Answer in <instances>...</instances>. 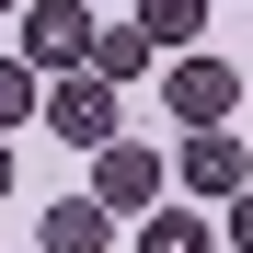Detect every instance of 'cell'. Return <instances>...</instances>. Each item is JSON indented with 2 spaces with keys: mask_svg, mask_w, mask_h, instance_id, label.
<instances>
[{
  "mask_svg": "<svg viewBox=\"0 0 253 253\" xmlns=\"http://www.w3.org/2000/svg\"><path fill=\"white\" fill-rule=\"evenodd\" d=\"M115 81L104 69H69V81H46V138H69V150H115Z\"/></svg>",
  "mask_w": 253,
  "mask_h": 253,
  "instance_id": "cell-2",
  "label": "cell"
},
{
  "mask_svg": "<svg viewBox=\"0 0 253 253\" xmlns=\"http://www.w3.org/2000/svg\"><path fill=\"white\" fill-rule=\"evenodd\" d=\"M219 242H230V253H253V184H242V196L219 207Z\"/></svg>",
  "mask_w": 253,
  "mask_h": 253,
  "instance_id": "cell-11",
  "label": "cell"
},
{
  "mask_svg": "<svg viewBox=\"0 0 253 253\" xmlns=\"http://www.w3.org/2000/svg\"><path fill=\"white\" fill-rule=\"evenodd\" d=\"M138 253H219L207 219H138Z\"/></svg>",
  "mask_w": 253,
  "mask_h": 253,
  "instance_id": "cell-10",
  "label": "cell"
},
{
  "mask_svg": "<svg viewBox=\"0 0 253 253\" xmlns=\"http://www.w3.org/2000/svg\"><path fill=\"white\" fill-rule=\"evenodd\" d=\"M92 69H104L115 92H126V81H138V69H161V35H150L138 12H126V23H104V35H92Z\"/></svg>",
  "mask_w": 253,
  "mask_h": 253,
  "instance_id": "cell-7",
  "label": "cell"
},
{
  "mask_svg": "<svg viewBox=\"0 0 253 253\" xmlns=\"http://www.w3.org/2000/svg\"><path fill=\"white\" fill-rule=\"evenodd\" d=\"M92 196L115 207H161V150H138V138H115V150H92Z\"/></svg>",
  "mask_w": 253,
  "mask_h": 253,
  "instance_id": "cell-5",
  "label": "cell"
},
{
  "mask_svg": "<svg viewBox=\"0 0 253 253\" xmlns=\"http://www.w3.org/2000/svg\"><path fill=\"white\" fill-rule=\"evenodd\" d=\"M138 23L161 35V58H184V46H196V23H207V0H138Z\"/></svg>",
  "mask_w": 253,
  "mask_h": 253,
  "instance_id": "cell-8",
  "label": "cell"
},
{
  "mask_svg": "<svg viewBox=\"0 0 253 253\" xmlns=\"http://www.w3.org/2000/svg\"><path fill=\"white\" fill-rule=\"evenodd\" d=\"M0 12H23V0H0Z\"/></svg>",
  "mask_w": 253,
  "mask_h": 253,
  "instance_id": "cell-13",
  "label": "cell"
},
{
  "mask_svg": "<svg viewBox=\"0 0 253 253\" xmlns=\"http://www.w3.org/2000/svg\"><path fill=\"white\" fill-rule=\"evenodd\" d=\"M12 23H23V58L46 69V81H69V69H92V35H104V23L81 12V0H23Z\"/></svg>",
  "mask_w": 253,
  "mask_h": 253,
  "instance_id": "cell-1",
  "label": "cell"
},
{
  "mask_svg": "<svg viewBox=\"0 0 253 253\" xmlns=\"http://www.w3.org/2000/svg\"><path fill=\"white\" fill-rule=\"evenodd\" d=\"M161 104H173V126H230V115H242V69L184 46L173 69H161Z\"/></svg>",
  "mask_w": 253,
  "mask_h": 253,
  "instance_id": "cell-3",
  "label": "cell"
},
{
  "mask_svg": "<svg viewBox=\"0 0 253 253\" xmlns=\"http://www.w3.org/2000/svg\"><path fill=\"white\" fill-rule=\"evenodd\" d=\"M23 115H46V69L35 58H0V126H23Z\"/></svg>",
  "mask_w": 253,
  "mask_h": 253,
  "instance_id": "cell-9",
  "label": "cell"
},
{
  "mask_svg": "<svg viewBox=\"0 0 253 253\" xmlns=\"http://www.w3.org/2000/svg\"><path fill=\"white\" fill-rule=\"evenodd\" d=\"M173 173H184V196H219V207H230V196L253 184V161H242V138H230V126H196Z\"/></svg>",
  "mask_w": 253,
  "mask_h": 253,
  "instance_id": "cell-4",
  "label": "cell"
},
{
  "mask_svg": "<svg viewBox=\"0 0 253 253\" xmlns=\"http://www.w3.org/2000/svg\"><path fill=\"white\" fill-rule=\"evenodd\" d=\"M115 242V207L104 196H58L46 219H35V253H104Z\"/></svg>",
  "mask_w": 253,
  "mask_h": 253,
  "instance_id": "cell-6",
  "label": "cell"
},
{
  "mask_svg": "<svg viewBox=\"0 0 253 253\" xmlns=\"http://www.w3.org/2000/svg\"><path fill=\"white\" fill-rule=\"evenodd\" d=\"M0 196H12V138H0Z\"/></svg>",
  "mask_w": 253,
  "mask_h": 253,
  "instance_id": "cell-12",
  "label": "cell"
}]
</instances>
